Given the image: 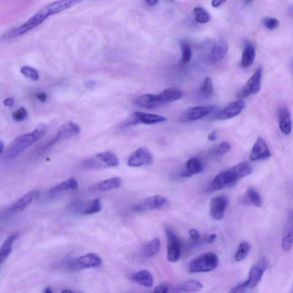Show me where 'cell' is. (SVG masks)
<instances>
[{
  "label": "cell",
  "mask_w": 293,
  "mask_h": 293,
  "mask_svg": "<svg viewBox=\"0 0 293 293\" xmlns=\"http://www.w3.org/2000/svg\"><path fill=\"white\" fill-rule=\"evenodd\" d=\"M122 183V180L120 178L114 177L98 183L96 186V189L101 192H107V191L119 189L121 187Z\"/></svg>",
  "instance_id": "obj_29"
},
{
  "label": "cell",
  "mask_w": 293,
  "mask_h": 293,
  "mask_svg": "<svg viewBox=\"0 0 293 293\" xmlns=\"http://www.w3.org/2000/svg\"><path fill=\"white\" fill-rule=\"evenodd\" d=\"M136 104L139 106L147 109H154L163 105L159 95L145 94L136 100Z\"/></svg>",
  "instance_id": "obj_21"
},
{
  "label": "cell",
  "mask_w": 293,
  "mask_h": 293,
  "mask_svg": "<svg viewBox=\"0 0 293 293\" xmlns=\"http://www.w3.org/2000/svg\"><path fill=\"white\" fill-rule=\"evenodd\" d=\"M146 2L148 5L153 6L157 4L158 1H155V0H147V1H146Z\"/></svg>",
  "instance_id": "obj_50"
},
{
  "label": "cell",
  "mask_w": 293,
  "mask_h": 293,
  "mask_svg": "<svg viewBox=\"0 0 293 293\" xmlns=\"http://www.w3.org/2000/svg\"><path fill=\"white\" fill-rule=\"evenodd\" d=\"M181 50L182 63L183 64L189 63L192 57V50L190 46L188 44L183 42L181 44Z\"/></svg>",
  "instance_id": "obj_38"
},
{
  "label": "cell",
  "mask_w": 293,
  "mask_h": 293,
  "mask_svg": "<svg viewBox=\"0 0 293 293\" xmlns=\"http://www.w3.org/2000/svg\"><path fill=\"white\" fill-rule=\"evenodd\" d=\"M169 285L166 284H161L155 288L154 291L151 293H168L169 291Z\"/></svg>",
  "instance_id": "obj_43"
},
{
  "label": "cell",
  "mask_w": 293,
  "mask_h": 293,
  "mask_svg": "<svg viewBox=\"0 0 293 293\" xmlns=\"http://www.w3.org/2000/svg\"><path fill=\"white\" fill-rule=\"evenodd\" d=\"M189 236L194 241H197L200 240V235L198 231L192 229L189 231Z\"/></svg>",
  "instance_id": "obj_44"
},
{
  "label": "cell",
  "mask_w": 293,
  "mask_h": 293,
  "mask_svg": "<svg viewBox=\"0 0 293 293\" xmlns=\"http://www.w3.org/2000/svg\"><path fill=\"white\" fill-rule=\"evenodd\" d=\"M132 278L138 284L146 288H151L154 285V278L151 272L146 270L136 272L132 275Z\"/></svg>",
  "instance_id": "obj_28"
},
{
  "label": "cell",
  "mask_w": 293,
  "mask_h": 293,
  "mask_svg": "<svg viewBox=\"0 0 293 293\" xmlns=\"http://www.w3.org/2000/svg\"><path fill=\"white\" fill-rule=\"evenodd\" d=\"M271 156V152L265 140L259 137L252 148L250 155L251 161H261L268 159Z\"/></svg>",
  "instance_id": "obj_16"
},
{
  "label": "cell",
  "mask_w": 293,
  "mask_h": 293,
  "mask_svg": "<svg viewBox=\"0 0 293 293\" xmlns=\"http://www.w3.org/2000/svg\"><path fill=\"white\" fill-rule=\"evenodd\" d=\"M231 145L229 142H223L220 143L219 145L213 149L212 154L217 156L223 155L229 151Z\"/></svg>",
  "instance_id": "obj_39"
},
{
  "label": "cell",
  "mask_w": 293,
  "mask_h": 293,
  "mask_svg": "<svg viewBox=\"0 0 293 293\" xmlns=\"http://www.w3.org/2000/svg\"><path fill=\"white\" fill-rule=\"evenodd\" d=\"M247 289L246 282L244 281L238 284L227 293H244Z\"/></svg>",
  "instance_id": "obj_42"
},
{
  "label": "cell",
  "mask_w": 293,
  "mask_h": 293,
  "mask_svg": "<svg viewBox=\"0 0 293 293\" xmlns=\"http://www.w3.org/2000/svg\"><path fill=\"white\" fill-rule=\"evenodd\" d=\"M253 169L249 163L247 162L238 163L232 168L218 173L211 183L208 191L216 192V191L233 187L236 185L241 179L250 175Z\"/></svg>",
  "instance_id": "obj_2"
},
{
  "label": "cell",
  "mask_w": 293,
  "mask_h": 293,
  "mask_svg": "<svg viewBox=\"0 0 293 293\" xmlns=\"http://www.w3.org/2000/svg\"><path fill=\"white\" fill-rule=\"evenodd\" d=\"M81 129L79 125L73 122H68L61 125L57 131L56 137L51 141L49 145L51 146L60 140L69 139L79 134Z\"/></svg>",
  "instance_id": "obj_18"
},
{
  "label": "cell",
  "mask_w": 293,
  "mask_h": 293,
  "mask_svg": "<svg viewBox=\"0 0 293 293\" xmlns=\"http://www.w3.org/2000/svg\"><path fill=\"white\" fill-rule=\"evenodd\" d=\"M229 200L227 196L220 195L213 197L210 204V213L214 220H222L225 214Z\"/></svg>",
  "instance_id": "obj_14"
},
{
  "label": "cell",
  "mask_w": 293,
  "mask_h": 293,
  "mask_svg": "<svg viewBox=\"0 0 293 293\" xmlns=\"http://www.w3.org/2000/svg\"><path fill=\"white\" fill-rule=\"evenodd\" d=\"M28 112H27L26 109L21 107L13 114L12 117L13 120L16 122H22L28 117Z\"/></svg>",
  "instance_id": "obj_41"
},
{
  "label": "cell",
  "mask_w": 293,
  "mask_h": 293,
  "mask_svg": "<svg viewBox=\"0 0 293 293\" xmlns=\"http://www.w3.org/2000/svg\"><path fill=\"white\" fill-rule=\"evenodd\" d=\"M268 267L266 258H262L250 269L248 277L246 281L247 288L254 289L260 284L262 277Z\"/></svg>",
  "instance_id": "obj_9"
},
{
  "label": "cell",
  "mask_w": 293,
  "mask_h": 293,
  "mask_svg": "<svg viewBox=\"0 0 293 293\" xmlns=\"http://www.w3.org/2000/svg\"><path fill=\"white\" fill-rule=\"evenodd\" d=\"M87 84L88 85L87 86L88 87H92L95 86V83H94V81H90L89 83H87Z\"/></svg>",
  "instance_id": "obj_54"
},
{
  "label": "cell",
  "mask_w": 293,
  "mask_h": 293,
  "mask_svg": "<svg viewBox=\"0 0 293 293\" xmlns=\"http://www.w3.org/2000/svg\"><path fill=\"white\" fill-rule=\"evenodd\" d=\"M255 52V47L250 42H246L244 47L243 56H242L241 64L242 67L246 68L250 67L253 64Z\"/></svg>",
  "instance_id": "obj_25"
},
{
  "label": "cell",
  "mask_w": 293,
  "mask_h": 293,
  "mask_svg": "<svg viewBox=\"0 0 293 293\" xmlns=\"http://www.w3.org/2000/svg\"><path fill=\"white\" fill-rule=\"evenodd\" d=\"M44 293H53L52 290L50 287H48L44 291Z\"/></svg>",
  "instance_id": "obj_53"
},
{
  "label": "cell",
  "mask_w": 293,
  "mask_h": 293,
  "mask_svg": "<svg viewBox=\"0 0 293 293\" xmlns=\"http://www.w3.org/2000/svg\"><path fill=\"white\" fill-rule=\"evenodd\" d=\"M48 128L46 125L40 124L35 130L17 138L8 149L6 155L9 158H15L20 154L42 139L46 134Z\"/></svg>",
  "instance_id": "obj_3"
},
{
  "label": "cell",
  "mask_w": 293,
  "mask_h": 293,
  "mask_svg": "<svg viewBox=\"0 0 293 293\" xmlns=\"http://www.w3.org/2000/svg\"><path fill=\"white\" fill-rule=\"evenodd\" d=\"M161 241L159 238H154L146 245L144 250H143V255L146 258L154 257L161 250Z\"/></svg>",
  "instance_id": "obj_32"
},
{
  "label": "cell",
  "mask_w": 293,
  "mask_h": 293,
  "mask_svg": "<svg viewBox=\"0 0 293 293\" xmlns=\"http://www.w3.org/2000/svg\"><path fill=\"white\" fill-rule=\"evenodd\" d=\"M4 143L0 142V155L2 154L3 151H4Z\"/></svg>",
  "instance_id": "obj_52"
},
{
  "label": "cell",
  "mask_w": 293,
  "mask_h": 293,
  "mask_svg": "<svg viewBox=\"0 0 293 293\" xmlns=\"http://www.w3.org/2000/svg\"><path fill=\"white\" fill-rule=\"evenodd\" d=\"M293 214L290 213L286 225L283 232L281 241V248L283 251L289 252L293 247Z\"/></svg>",
  "instance_id": "obj_19"
},
{
  "label": "cell",
  "mask_w": 293,
  "mask_h": 293,
  "mask_svg": "<svg viewBox=\"0 0 293 293\" xmlns=\"http://www.w3.org/2000/svg\"><path fill=\"white\" fill-rule=\"evenodd\" d=\"M20 72H21V73L24 76H25L27 78H29V79H31L32 80L37 81L39 79L38 72H37L35 68L32 67L24 66L21 68V70H20Z\"/></svg>",
  "instance_id": "obj_37"
},
{
  "label": "cell",
  "mask_w": 293,
  "mask_h": 293,
  "mask_svg": "<svg viewBox=\"0 0 293 293\" xmlns=\"http://www.w3.org/2000/svg\"><path fill=\"white\" fill-rule=\"evenodd\" d=\"M101 208L100 199H95L89 201L79 200L72 204V209L73 212L83 215H90L100 212Z\"/></svg>",
  "instance_id": "obj_11"
},
{
  "label": "cell",
  "mask_w": 293,
  "mask_h": 293,
  "mask_svg": "<svg viewBox=\"0 0 293 293\" xmlns=\"http://www.w3.org/2000/svg\"><path fill=\"white\" fill-rule=\"evenodd\" d=\"M168 202V199L162 195H155L147 197L139 202L134 207L136 212H146L161 209Z\"/></svg>",
  "instance_id": "obj_10"
},
{
  "label": "cell",
  "mask_w": 293,
  "mask_h": 293,
  "mask_svg": "<svg viewBox=\"0 0 293 293\" xmlns=\"http://www.w3.org/2000/svg\"><path fill=\"white\" fill-rule=\"evenodd\" d=\"M81 2L79 0H61L51 3L41 9L22 25L5 33L2 39L6 40L21 36L40 25L49 16L66 11Z\"/></svg>",
  "instance_id": "obj_1"
},
{
  "label": "cell",
  "mask_w": 293,
  "mask_h": 293,
  "mask_svg": "<svg viewBox=\"0 0 293 293\" xmlns=\"http://www.w3.org/2000/svg\"><path fill=\"white\" fill-rule=\"evenodd\" d=\"M279 127L283 134L289 135L292 128V122L290 112L288 107L282 106L278 112Z\"/></svg>",
  "instance_id": "obj_20"
},
{
  "label": "cell",
  "mask_w": 293,
  "mask_h": 293,
  "mask_svg": "<svg viewBox=\"0 0 293 293\" xmlns=\"http://www.w3.org/2000/svg\"><path fill=\"white\" fill-rule=\"evenodd\" d=\"M79 187V184L76 179L71 178L66 181L60 183L50 191V193L56 194L68 190H76Z\"/></svg>",
  "instance_id": "obj_33"
},
{
  "label": "cell",
  "mask_w": 293,
  "mask_h": 293,
  "mask_svg": "<svg viewBox=\"0 0 293 293\" xmlns=\"http://www.w3.org/2000/svg\"><path fill=\"white\" fill-rule=\"evenodd\" d=\"M196 21L201 24H206L210 21L211 16L206 10L202 7H196L194 10Z\"/></svg>",
  "instance_id": "obj_35"
},
{
  "label": "cell",
  "mask_w": 293,
  "mask_h": 293,
  "mask_svg": "<svg viewBox=\"0 0 293 293\" xmlns=\"http://www.w3.org/2000/svg\"><path fill=\"white\" fill-rule=\"evenodd\" d=\"M19 236L18 234L13 233L6 238L4 244L0 247V265L5 261L11 253L13 249V244Z\"/></svg>",
  "instance_id": "obj_26"
},
{
  "label": "cell",
  "mask_w": 293,
  "mask_h": 293,
  "mask_svg": "<svg viewBox=\"0 0 293 293\" xmlns=\"http://www.w3.org/2000/svg\"><path fill=\"white\" fill-rule=\"evenodd\" d=\"M36 97L41 102H43V103L47 100V95L46 93H38L36 95Z\"/></svg>",
  "instance_id": "obj_47"
},
{
  "label": "cell",
  "mask_w": 293,
  "mask_h": 293,
  "mask_svg": "<svg viewBox=\"0 0 293 293\" xmlns=\"http://www.w3.org/2000/svg\"><path fill=\"white\" fill-rule=\"evenodd\" d=\"M15 101L12 98H7L3 101V104L6 107H12L14 104Z\"/></svg>",
  "instance_id": "obj_46"
},
{
  "label": "cell",
  "mask_w": 293,
  "mask_h": 293,
  "mask_svg": "<svg viewBox=\"0 0 293 293\" xmlns=\"http://www.w3.org/2000/svg\"><path fill=\"white\" fill-rule=\"evenodd\" d=\"M203 288V285L202 283L196 280H189L186 281L180 284L178 287L177 288V290L178 291L192 293H197L199 292Z\"/></svg>",
  "instance_id": "obj_30"
},
{
  "label": "cell",
  "mask_w": 293,
  "mask_h": 293,
  "mask_svg": "<svg viewBox=\"0 0 293 293\" xmlns=\"http://www.w3.org/2000/svg\"><path fill=\"white\" fill-rule=\"evenodd\" d=\"M102 264L101 259L94 253H88L72 261L70 267L74 270L99 267Z\"/></svg>",
  "instance_id": "obj_8"
},
{
  "label": "cell",
  "mask_w": 293,
  "mask_h": 293,
  "mask_svg": "<svg viewBox=\"0 0 293 293\" xmlns=\"http://www.w3.org/2000/svg\"><path fill=\"white\" fill-rule=\"evenodd\" d=\"M246 104L243 100H238L233 102L223 110L218 112L216 115V119L218 120H227L237 117L244 110Z\"/></svg>",
  "instance_id": "obj_17"
},
{
  "label": "cell",
  "mask_w": 293,
  "mask_h": 293,
  "mask_svg": "<svg viewBox=\"0 0 293 293\" xmlns=\"http://www.w3.org/2000/svg\"><path fill=\"white\" fill-rule=\"evenodd\" d=\"M214 92V87L212 79L210 77H206L204 80L200 93L204 98H210L212 96Z\"/></svg>",
  "instance_id": "obj_36"
},
{
  "label": "cell",
  "mask_w": 293,
  "mask_h": 293,
  "mask_svg": "<svg viewBox=\"0 0 293 293\" xmlns=\"http://www.w3.org/2000/svg\"><path fill=\"white\" fill-rule=\"evenodd\" d=\"M229 47L224 41H220L212 47L209 55V59L211 63H218L226 56Z\"/></svg>",
  "instance_id": "obj_22"
},
{
  "label": "cell",
  "mask_w": 293,
  "mask_h": 293,
  "mask_svg": "<svg viewBox=\"0 0 293 293\" xmlns=\"http://www.w3.org/2000/svg\"><path fill=\"white\" fill-rule=\"evenodd\" d=\"M262 73H263L262 67L260 66L257 68L253 75L248 79L243 90L241 91V97L246 98L259 93L261 88Z\"/></svg>",
  "instance_id": "obj_12"
},
{
  "label": "cell",
  "mask_w": 293,
  "mask_h": 293,
  "mask_svg": "<svg viewBox=\"0 0 293 293\" xmlns=\"http://www.w3.org/2000/svg\"><path fill=\"white\" fill-rule=\"evenodd\" d=\"M166 121H167V118L163 116L145 113V112H135L129 116L122 125V127H128L141 123L151 125Z\"/></svg>",
  "instance_id": "obj_6"
},
{
  "label": "cell",
  "mask_w": 293,
  "mask_h": 293,
  "mask_svg": "<svg viewBox=\"0 0 293 293\" xmlns=\"http://www.w3.org/2000/svg\"><path fill=\"white\" fill-rule=\"evenodd\" d=\"M165 232L168 238V260L174 263L178 261L181 254L182 243L171 228L166 226Z\"/></svg>",
  "instance_id": "obj_7"
},
{
  "label": "cell",
  "mask_w": 293,
  "mask_h": 293,
  "mask_svg": "<svg viewBox=\"0 0 293 293\" xmlns=\"http://www.w3.org/2000/svg\"><path fill=\"white\" fill-rule=\"evenodd\" d=\"M119 165L117 156L113 152L106 151L94 155L82 163L81 167L84 170H98L114 168Z\"/></svg>",
  "instance_id": "obj_5"
},
{
  "label": "cell",
  "mask_w": 293,
  "mask_h": 293,
  "mask_svg": "<svg viewBox=\"0 0 293 293\" xmlns=\"http://www.w3.org/2000/svg\"><path fill=\"white\" fill-rule=\"evenodd\" d=\"M245 195H245L244 199L247 203L258 208L262 207V204H263L262 197L260 193L254 187H250L248 188Z\"/></svg>",
  "instance_id": "obj_31"
},
{
  "label": "cell",
  "mask_w": 293,
  "mask_h": 293,
  "mask_svg": "<svg viewBox=\"0 0 293 293\" xmlns=\"http://www.w3.org/2000/svg\"><path fill=\"white\" fill-rule=\"evenodd\" d=\"M251 249V245L247 241H243L239 244L238 250L235 255V260L237 262L244 261L247 257Z\"/></svg>",
  "instance_id": "obj_34"
},
{
  "label": "cell",
  "mask_w": 293,
  "mask_h": 293,
  "mask_svg": "<svg viewBox=\"0 0 293 293\" xmlns=\"http://www.w3.org/2000/svg\"><path fill=\"white\" fill-rule=\"evenodd\" d=\"M215 108L216 107L214 105L190 108L182 115L180 121L183 122H187L199 120L213 112Z\"/></svg>",
  "instance_id": "obj_13"
},
{
  "label": "cell",
  "mask_w": 293,
  "mask_h": 293,
  "mask_svg": "<svg viewBox=\"0 0 293 293\" xmlns=\"http://www.w3.org/2000/svg\"><path fill=\"white\" fill-rule=\"evenodd\" d=\"M203 163L197 158H190L187 162L185 170L182 172L181 176L184 178H188L197 174L203 171Z\"/></svg>",
  "instance_id": "obj_24"
},
{
  "label": "cell",
  "mask_w": 293,
  "mask_h": 293,
  "mask_svg": "<svg viewBox=\"0 0 293 293\" xmlns=\"http://www.w3.org/2000/svg\"><path fill=\"white\" fill-rule=\"evenodd\" d=\"M262 23L266 28L270 30L277 29L279 25L278 20L273 18H264L262 20Z\"/></svg>",
  "instance_id": "obj_40"
},
{
  "label": "cell",
  "mask_w": 293,
  "mask_h": 293,
  "mask_svg": "<svg viewBox=\"0 0 293 293\" xmlns=\"http://www.w3.org/2000/svg\"><path fill=\"white\" fill-rule=\"evenodd\" d=\"M39 195V192L33 190L25 194L13 204L11 208L12 212H22L32 203L34 199Z\"/></svg>",
  "instance_id": "obj_23"
},
{
  "label": "cell",
  "mask_w": 293,
  "mask_h": 293,
  "mask_svg": "<svg viewBox=\"0 0 293 293\" xmlns=\"http://www.w3.org/2000/svg\"><path fill=\"white\" fill-rule=\"evenodd\" d=\"M225 2L226 1H220V0H214V1L211 2V4H212L213 7L218 8V6H220Z\"/></svg>",
  "instance_id": "obj_49"
},
{
  "label": "cell",
  "mask_w": 293,
  "mask_h": 293,
  "mask_svg": "<svg viewBox=\"0 0 293 293\" xmlns=\"http://www.w3.org/2000/svg\"><path fill=\"white\" fill-rule=\"evenodd\" d=\"M217 138V132L216 131H214L211 132L210 134L208 136V139L210 141H214Z\"/></svg>",
  "instance_id": "obj_48"
},
{
  "label": "cell",
  "mask_w": 293,
  "mask_h": 293,
  "mask_svg": "<svg viewBox=\"0 0 293 293\" xmlns=\"http://www.w3.org/2000/svg\"><path fill=\"white\" fill-rule=\"evenodd\" d=\"M217 238V235L215 234L209 235L204 237L202 240V242L204 244H211L216 240Z\"/></svg>",
  "instance_id": "obj_45"
},
{
  "label": "cell",
  "mask_w": 293,
  "mask_h": 293,
  "mask_svg": "<svg viewBox=\"0 0 293 293\" xmlns=\"http://www.w3.org/2000/svg\"><path fill=\"white\" fill-rule=\"evenodd\" d=\"M152 160L151 153L148 149L140 148L133 153L129 157L128 165L133 168H138V167L151 164Z\"/></svg>",
  "instance_id": "obj_15"
},
{
  "label": "cell",
  "mask_w": 293,
  "mask_h": 293,
  "mask_svg": "<svg viewBox=\"0 0 293 293\" xmlns=\"http://www.w3.org/2000/svg\"><path fill=\"white\" fill-rule=\"evenodd\" d=\"M61 293H82L74 292V291H71V290H70V289H64V290H63V291L62 292H61Z\"/></svg>",
  "instance_id": "obj_51"
},
{
  "label": "cell",
  "mask_w": 293,
  "mask_h": 293,
  "mask_svg": "<svg viewBox=\"0 0 293 293\" xmlns=\"http://www.w3.org/2000/svg\"><path fill=\"white\" fill-rule=\"evenodd\" d=\"M159 95L163 105L172 103L180 99L183 97L182 91L175 88H168Z\"/></svg>",
  "instance_id": "obj_27"
},
{
  "label": "cell",
  "mask_w": 293,
  "mask_h": 293,
  "mask_svg": "<svg viewBox=\"0 0 293 293\" xmlns=\"http://www.w3.org/2000/svg\"><path fill=\"white\" fill-rule=\"evenodd\" d=\"M219 264V258L213 253H206L200 254L193 259L187 267V271L190 274L207 272L216 269Z\"/></svg>",
  "instance_id": "obj_4"
}]
</instances>
